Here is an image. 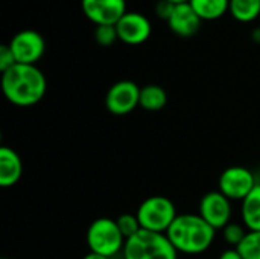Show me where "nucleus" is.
<instances>
[{
    "instance_id": "obj_1",
    "label": "nucleus",
    "mask_w": 260,
    "mask_h": 259,
    "mask_svg": "<svg viewBox=\"0 0 260 259\" xmlns=\"http://www.w3.org/2000/svg\"><path fill=\"white\" fill-rule=\"evenodd\" d=\"M47 90L44 73L34 64H15L2 73V92L17 107L38 104Z\"/></svg>"
},
{
    "instance_id": "obj_2",
    "label": "nucleus",
    "mask_w": 260,
    "mask_h": 259,
    "mask_svg": "<svg viewBox=\"0 0 260 259\" xmlns=\"http://www.w3.org/2000/svg\"><path fill=\"white\" fill-rule=\"evenodd\" d=\"M215 229L204 221L200 214H183L175 218L166 237L178 253L201 255L215 241Z\"/></svg>"
},
{
    "instance_id": "obj_3",
    "label": "nucleus",
    "mask_w": 260,
    "mask_h": 259,
    "mask_svg": "<svg viewBox=\"0 0 260 259\" xmlns=\"http://www.w3.org/2000/svg\"><path fill=\"white\" fill-rule=\"evenodd\" d=\"M123 259H178V252L166 237L149 231H140L125 241Z\"/></svg>"
},
{
    "instance_id": "obj_4",
    "label": "nucleus",
    "mask_w": 260,
    "mask_h": 259,
    "mask_svg": "<svg viewBox=\"0 0 260 259\" xmlns=\"http://www.w3.org/2000/svg\"><path fill=\"white\" fill-rule=\"evenodd\" d=\"M85 241L90 252L104 255L107 258L116 256L123 250L125 237L122 235L116 220L113 218H96L87 229Z\"/></svg>"
},
{
    "instance_id": "obj_5",
    "label": "nucleus",
    "mask_w": 260,
    "mask_h": 259,
    "mask_svg": "<svg viewBox=\"0 0 260 259\" xmlns=\"http://www.w3.org/2000/svg\"><path fill=\"white\" fill-rule=\"evenodd\" d=\"M136 215L143 231L157 234H166L178 217L175 205L165 195H152L145 198L140 203Z\"/></svg>"
},
{
    "instance_id": "obj_6",
    "label": "nucleus",
    "mask_w": 260,
    "mask_h": 259,
    "mask_svg": "<svg viewBox=\"0 0 260 259\" xmlns=\"http://www.w3.org/2000/svg\"><path fill=\"white\" fill-rule=\"evenodd\" d=\"M257 186V176L245 166H230L224 169L218 180V191L230 202H244Z\"/></svg>"
},
{
    "instance_id": "obj_7",
    "label": "nucleus",
    "mask_w": 260,
    "mask_h": 259,
    "mask_svg": "<svg viewBox=\"0 0 260 259\" xmlns=\"http://www.w3.org/2000/svg\"><path fill=\"white\" fill-rule=\"evenodd\" d=\"M105 107L114 116H125L140 107V87L129 79L114 82L105 95Z\"/></svg>"
},
{
    "instance_id": "obj_8",
    "label": "nucleus",
    "mask_w": 260,
    "mask_h": 259,
    "mask_svg": "<svg viewBox=\"0 0 260 259\" xmlns=\"http://www.w3.org/2000/svg\"><path fill=\"white\" fill-rule=\"evenodd\" d=\"M18 64H37L46 50V41L38 31L23 29L8 43Z\"/></svg>"
},
{
    "instance_id": "obj_9",
    "label": "nucleus",
    "mask_w": 260,
    "mask_h": 259,
    "mask_svg": "<svg viewBox=\"0 0 260 259\" xmlns=\"http://www.w3.org/2000/svg\"><path fill=\"white\" fill-rule=\"evenodd\" d=\"M232 202L219 191L207 192L200 202V217L215 231L224 229L232 223Z\"/></svg>"
},
{
    "instance_id": "obj_10",
    "label": "nucleus",
    "mask_w": 260,
    "mask_h": 259,
    "mask_svg": "<svg viewBox=\"0 0 260 259\" xmlns=\"http://www.w3.org/2000/svg\"><path fill=\"white\" fill-rule=\"evenodd\" d=\"M81 8L96 26L116 24L126 14L125 0H81Z\"/></svg>"
},
{
    "instance_id": "obj_11",
    "label": "nucleus",
    "mask_w": 260,
    "mask_h": 259,
    "mask_svg": "<svg viewBox=\"0 0 260 259\" xmlns=\"http://www.w3.org/2000/svg\"><path fill=\"white\" fill-rule=\"evenodd\" d=\"M117 37L122 43L137 46L145 43L152 32L151 21L140 12H126L116 23Z\"/></svg>"
},
{
    "instance_id": "obj_12",
    "label": "nucleus",
    "mask_w": 260,
    "mask_h": 259,
    "mask_svg": "<svg viewBox=\"0 0 260 259\" xmlns=\"http://www.w3.org/2000/svg\"><path fill=\"white\" fill-rule=\"evenodd\" d=\"M201 21L203 20L198 17V14L193 11V8L187 2V3L175 5L166 23L175 35L181 38H190L200 31Z\"/></svg>"
},
{
    "instance_id": "obj_13",
    "label": "nucleus",
    "mask_w": 260,
    "mask_h": 259,
    "mask_svg": "<svg viewBox=\"0 0 260 259\" xmlns=\"http://www.w3.org/2000/svg\"><path fill=\"white\" fill-rule=\"evenodd\" d=\"M23 176V162L15 150L11 147L0 148V186L12 188Z\"/></svg>"
},
{
    "instance_id": "obj_14",
    "label": "nucleus",
    "mask_w": 260,
    "mask_h": 259,
    "mask_svg": "<svg viewBox=\"0 0 260 259\" xmlns=\"http://www.w3.org/2000/svg\"><path fill=\"white\" fill-rule=\"evenodd\" d=\"M241 215L244 226L247 231L260 232V185L248 194V197L242 202Z\"/></svg>"
},
{
    "instance_id": "obj_15",
    "label": "nucleus",
    "mask_w": 260,
    "mask_h": 259,
    "mask_svg": "<svg viewBox=\"0 0 260 259\" xmlns=\"http://www.w3.org/2000/svg\"><path fill=\"white\" fill-rule=\"evenodd\" d=\"M201 20H218L230 9V0H189Z\"/></svg>"
},
{
    "instance_id": "obj_16",
    "label": "nucleus",
    "mask_w": 260,
    "mask_h": 259,
    "mask_svg": "<svg viewBox=\"0 0 260 259\" xmlns=\"http://www.w3.org/2000/svg\"><path fill=\"white\" fill-rule=\"evenodd\" d=\"M168 102V93L157 84L140 87V107L146 111H158Z\"/></svg>"
},
{
    "instance_id": "obj_17",
    "label": "nucleus",
    "mask_w": 260,
    "mask_h": 259,
    "mask_svg": "<svg viewBox=\"0 0 260 259\" xmlns=\"http://www.w3.org/2000/svg\"><path fill=\"white\" fill-rule=\"evenodd\" d=\"M229 12L239 23H251L260 15V0H230Z\"/></svg>"
},
{
    "instance_id": "obj_18",
    "label": "nucleus",
    "mask_w": 260,
    "mask_h": 259,
    "mask_svg": "<svg viewBox=\"0 0 260 259\" xmlns=\"http://www.w3.org/2000/svg\"><path fill=\"white\" fill-rule=\"evenodd\" d=\"M236 250L242 259H260V232L248 231Z\"/></svg>"
},
{
    "instance_id": "obj_19",
    "label": "nucleus",
    "mask_w": 260,
    "mask_h": 259,
    "mask_svg": "<svg viewBox=\"0 0 260 259\" xmlns=\"http://www.w3.org/2000/svg\"><path fill=\"white\" fill-rule=\"evenodd\" d=\"M116 223L122 232V235L125 237V240L134 237L137 232L142 231V226L139 223V218L136 214H122L116 218Z\"/></svg>"
},
{
    "instance_id": "obj_20",
    "label": "nucleus",
    "mask_w": 260,
    "mask_h": 259,
    "mask_svg": "<svg viewBox=\"0 0 260 259\" xmlns=\"http://www.w3.org/2000/svg\"><path fill=\"white\" fill-rule=\"evenodd\" d=\"M247 232L248 231H247L245 226H242L239 223H233V221L222 229V235H224L225 243L233 246V249H236L242 243V240L245 238Z\"/></svg>"
},
{
    "instance_id": "obj_21",
    "label": "nucleus",
    "mask_w": 260,
    "mask_h": 259,
    "mask_svg": "<svg viewBox=\"0 0 260 259\" xmlns=\"http://www.w3.org/2000/svg\"><path fill=\"white\" fill-rule=\"evenodd\" d=\"M94 40H96L98 44H101L104 47L113 46L119 40L117 31H116V24H101V26H96V29H94Z\"/></svg>"
},
{
    "instance_id": "obj_22",
    "label": "nucleus",
    "mask_w": 260,
    "mask_h": 259,
    "mask_svg": "<svg viewBox=\"0 0 260 259\" xmlns=\"http://www.w3.org/2000/svg\"><path fill=\"white\" fill-rule=\"evenodd\" d=\"M15 64H17V61H15V56H14L9 44H2L0 46V72L3 73Z\"/></svg>"
},
{
    "instance_id": "obj_23",
    "label": "nucleus",
    "mask_w": 260,
    "mask_h": 259,
    "mask_svg": "<svg viewBox=\"0 0 260 259\" xmlns=\"http://www.w3.org/2000/svg\"><path fill=\"white\" fill-rule=\"evenodd\" d=\"M174 3H171V2H168V0H160L157 5H155V12H157V15L160 17V18H163V20H166L168 21V18L171 17V14H172V11H174Z\"/></svg>"
},
{
    "instance_id": "obj_24",
    "label": "nucleus",
    "mask_w": 260,
    "mask_h": 259,
    "mask_svg": "<svg viewBox=\"0 0 260 259\" xmlns=\"http://www.w3.org/2000/svg\"><path fill=\"white\" fill-rule=\"evenodd\" d=\"M218 259H242V256L239 255V252L236 249H229V250L222 252Z\"/></svg>"
},
{
    "instance_id": "obj_25",
    "label": "nucleus",
    "mask_w": 260,
    "mask_h": 259,
    "mask_svg": "<svg viewBox=\"0 0 260 259\" xmlns=\"http://www.w3.org/2000/svg\"><path fill=\"white\" fill-rule=\"evenodd\" d=\"M82 259H111V258H107V256L99 255V253H94V252H88L87 255H84V258Z\"/></svg>"
},
{
    "instance_id": "obj_26",
    "label": "nucleus",
    "mask_w": 260,
    "mask_h": 259,
    "mask_svg": "<svg viewBox=\"0 0 260 259\" xmlns=\"http://www.w3.org/2000/svg\"><path fill=\"white\" fill-rule=\"evenodd\" d=\"M168 2H171L174 5H180V3H187L189 0H168Z\"/></svg>"
},
{
    "instance_id": "obj_27",
    "label": "nucleus",
    "mask_w": 260,
    "mask_h": 259,
    "mask_svg": "<svg viewBox=\"0 0 260 259\" xmlns=\"http://www.w3.org/2000/svg\"><path fill=\"white\" fill-rule=\"evenodd\" d=\"M257 183L260 185V166H259V171H257Z\"/></svg>"
},
{
    "instance_id": "obj_28",
    "label": "nucleus",
    "mask_w": 260,
    "mask_h": 259,
    "mask_svg": "<svg viewBox=\"0 0 260 259\" xmlns=\"http://www.w3.org/2000/svg\"><path fill=\"white\" fill-rule=\"evenodd\" d=\"M3 259H9V258H3Z\"/></svg>"
}]
</instances>
